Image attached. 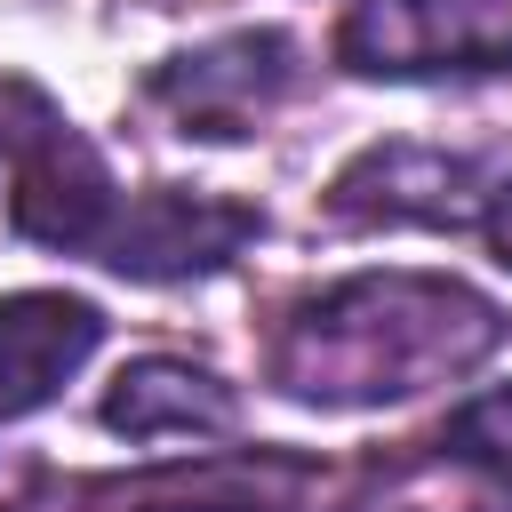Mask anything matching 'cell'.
Masks as SVG:
<instances>
[{"mask_svg": "<svg viewBox=\"0 0 512 512\" xmlns=\"http://www.w3.org/2000/svg\"><path fill=\"white\" fill-rule=\"evenodd\" d=\"M256 232H264V208L224 200V192L160 184V192L120 200V216H112V232H104L96 264H112L120 280H192V272L232 264Z\"/></svg>", "mask_w": 512, "mask_h": 512, "instance_id": "5b68a950", "label": "cell"}, {"mask_svg": "<svg viewBox=\"0 0 512 512\" xmlns=\"http://www.w3.org/2000/svg\"><path fill=\"white\" fill-rule=\"evenodd\" d=\"M440 456L464 464V472H480L496 496H512V384L464 400V408L440 424Z\"/></svg>", "mask_w": 512, "mask_h": 512, "instance_id": "9c48e42d", "label": "cell"}, {"mask_svg": "<svg viewBox=\"0 0 512 512\" xmlns=\"http://www.w3.org/2000/svg\"><path fill=\"white\" fill-rule=\"evenodd\" d=\"M488 168L440 144H368L336 184L328 216L336 224H424V232H464L488 208Z\"/></svg>", "mask_w": 512, "mask_h": 512, "instance_id": "8992f818", "label": "cell"}, {"mask_svg": "<svg viewBox=\"0 0 512 512\" xmlns=\"http://www.w3.org/2000/svg\"><path fill=\"white\" fill-rule=\"evenodd\" d=\"M336 64L368 80L512 72V0H352Z\"/></svg>", "mask_w": 512, "mask_h": 512, "instance_id": "277c9868", "label": "cell"}, {"mask_svg": "<svg viewBox=\"0 0 512 512\" xmlns=\"http://www.w3.org/2000/svg\"><path fill=\"white\" fill-rule=\"evenodd\" d=\"M480 232H488V248H496V256L512 264V176H504V184L488 192V208H480Z\"/></svg>", "mask_w": 512, "mask_h": 512, "instance_id": "8fae6325", "label": "cell"}, {"mask_svg": "<svg viewBox=\"0 0 512 512\" xmlns=\"http://www.w3.org/2000/svg\"><path fill=\"white\" fill-rule=\"evenodd\" d=\"M48 120H56V104H48L32 80H0V160H16Z\"/></svg>", "mask_w": 512, "mask_h": 512, "instance_id": "30bf717a", "label": "cell"}, {"mask_svg": "<svg viewBox=\"0 0 512 512\" xmlns=\"http://www.w3.org/2000/svg\"><path fill=\"white\" fill-rule=\"evenodd\" d=\"M504 344V312L448 272H360L296 304L272 384L304 408H384L472 376Z\"/></svg>", "mask_w": 512, "mask_h": 512, "instance_id": "6da1fadb", "label": "cell"}, {"mask_svg": "<svg viewBox=\"0 0 512 512\" xmlns=\"http://www.w3.org/2000/svg\"><path fill=\"white\" fill-rule=\"evenodd\" d=\"M104 424H112L120 440H176V432H184V440H216V432L240 424V392H232L216 368H200V360L144 352V360H128V368L112 376Z\"/></svg>", "mask_w": 512, "mask_h": 512, "instance_id": "ba28073f", "label": "cell"}, {"mask_svg": "<svg viewBox=\"0 0 512 512\" xmlns=\"http://www.w3.org/2000/svg\"><path fill=\"white\" fill-rule=\"evenodd\" d=\"M312 488H320L312 456L240 448V456L152 464V472H112V480H32L0 512H296Z\"/></svg>", "mask_w": 512, "mask_h": 512, "instance_id": "7a4b0ae2", "label": "cell"}, {"mask_svg": "<svg viewBox=\"0 0 512 512\" xmlns=\"http://www.w3.org/2000/svg\"><path fill=\"white\" fill-rule=\"evenodd\" d=\"M304 80V48L296 32L280 24H240V32H216L168 64H152L144 96L168 112L176 136H200V144H232V136H256Z\"/></svg>", "mask_w": 512, "mask_h": 512, "instance_id": "3957f363", "label": "cell"}, {"mask_svg": "<svg viewBox=\"0 0 512 512\" xmlns=\"http://www.w3.org/2000/svg\"><path fill=\"white\" fill-rule=\"evenodd\" d=\"M104 344V312L72 288L0 296V416H32L64 392V376Z\"/></svg>", "mask_w": 512, "mask_h": 512, "instance_id": "52a82bcc", "label": "cell"}]
</instances>
